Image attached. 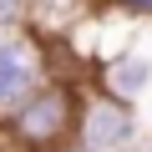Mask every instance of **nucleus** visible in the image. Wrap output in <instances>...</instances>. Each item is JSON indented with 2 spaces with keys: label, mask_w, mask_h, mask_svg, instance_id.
<instances>
[{
  "label": "nucleus",
  "mask_w": 152,
  "mask_h": 152,
  "mask_svg": "<svg viewBox=\"0 0 152 152\" xmlns=\"http://www.w3.org/2000/svg\"><path fill=\"white\" fill-rule=\"evenodd\" d=\"M127 137H132V117H127L122 107L96 102V107L86 112V147H91V152H117Z\"/></svg>",
  "instance_id": "obj_1"
},
{
  "label": "nucleus",
  "mask_w": 152,
  "mask_h": 152,
  "mask_svg": "<svg viewBox=\"0 0 152 152\" xmlns=\"http://www.w3.org/2000/svg\"><path fill=\"white\" fill-rule=\"evenodd\" d=\"M117 76H122V86H127V91H137L147 71H142V61H122V71H117Z\"/></svg>",
  "instance_id": "obj_4"
},
{
  "label": "nucleus",
  "mask_w": 152,
  "mask_h": 152,
  "mask_svg": "<svg viewBox=\"0 0 152 152\" xmlns=\"http://www.w3.org/2000/svg\"><path fill=\"white\" fill-rule=\"evenodd\" d=\"M61 127V96H46V102H36L31 112H26V132L31 137H46V132H56Z\"/></svg>",
  "instance_id": "obj_3"
},
{
  "label": "nucleus",
  "mask_w": 152,
  "mask_h": 152,
  "mask_svg": "<svg viewBox=\"0 0 152 152\" xmlns=\"http://www.w3.org/2000/svg\"><path fill=\"white\" fill-rule=\"evenodd\" d=\"M36 81V56L26 46H0V102H15Z\"/></svg>",
  "instance_id": "obj_2"
},
{
  "label": "nucleus",
  "mask_w": 152,
  "mask_h": 152,
  "mask_svg": "<svg viewBox=\"0 0 152 152\" xmlns=\"http://www.w3.org/2000/svg\"><path fill=\"white\" fill-rule=\"evenodd\" d=\"M132 5H137V10H147V0H132Z\"/></svg>",
  "instance_id": "obj_5"
}]
</instances>
